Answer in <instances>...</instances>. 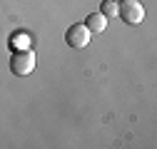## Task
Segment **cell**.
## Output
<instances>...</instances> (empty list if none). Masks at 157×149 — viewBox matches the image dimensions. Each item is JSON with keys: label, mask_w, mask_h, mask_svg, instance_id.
Listing matches in <instances>:
<instances>
[{"label": "cell", "mask_w": 157, "mask_h": 149, "mask_svg": "<svg viewBox=\"0 0 157 149\" xmlns=\"http://www.w3.org/2000/svg\"><path fill=\"white\" fill-rule=\"evenodd\" d=\"M35 70V52L28 47V50H15L13 57H10V72L17 74V77H25Z\"/></svg>", "instance_id": "cell-1"}, {"label": "cell", "mask_w": 157, "mask_h": 149, "mask_svg": "<svg viewBox=\"0 0 157 149\" xmlns=\"http://www.w3.org/2000/svg\"><path fill=\"white\" fill-rule=\"evenodd\" d=\"M117 15L127 25H140L145 20V8L140 0H122V8H117Z\"/></svg>", "instance_id": "cell-2"}, {"label": "cell", "mask_w": 157, "mask_h": 149, "mask_svg": "<svg viewBox=\"0 0 157 149\" xmlns=\"http://www.w3.org/2000/svg\"><path fill=\"white\" fill-rule=\"evenodd\" d=\"M90 30L85 27V23H77V25H70L67 32H65V42L72 47V50H82L90 45Z\"/></svg>", "instance_id": "cell-3"}, {"label": "cell", "mask_w": 157, "mask_h": 149, "mask_svg": "<svg viewBox=\"0 0 157 149\" xmlns=\"http://www.w3.org/2000/svg\"><path fill=\"white\" fill-rule=\"evenodd\" d=\"M85 27H87L90 32H102V30L107 27V17H105L102 13H90V15L85 17Z\"/></svg>", "instance_id": "cell-4"}, {"label": "cell", "mask_w": 157, "mask_h": 149, "mask_svg": "<svg viewBox=\"0 0 157 149\" xmlns=\"http://www.w3.org/2000/svg\"><path fill=\"white\" fill-rule=\"evenodd\" d=\"M100 13H102L105 17H117V3H115V0H102Z\"/></svg>", "instance_id": "cell-5"}, {"label": "cell", "mask_w": 157, "mask_h": 149, "mask_svg": "<svg viewBox=\"0 0 157 149\" xmlns=\"http://www.w3.org/2000/svg\"><path fill=\"white\" fill-rule=\"evenodd\" d=\"M115 3H122V0H115Z\"/></svg>", "instance_id": "cell-6"}]
</instances>
